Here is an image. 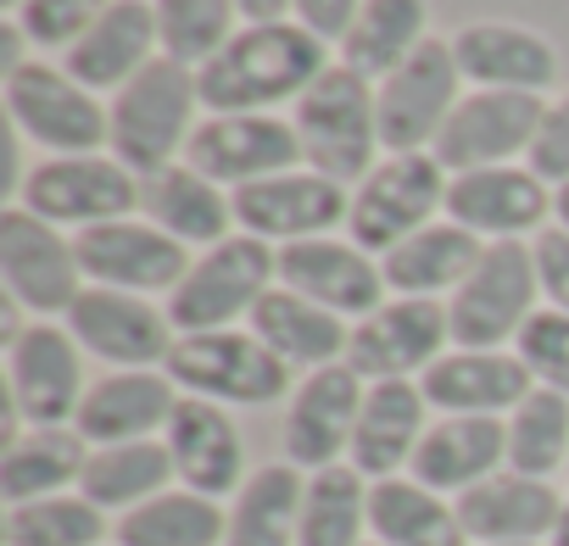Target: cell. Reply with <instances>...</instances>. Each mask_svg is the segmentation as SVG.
<instances>
[{
	"instance_id": "2e32d148",
	"label": "cell",
	"mask_w": 569,
	"mask_h": 546,
	"mask_svg": "<svg viewBox=\"0 0 569 546\" xmlns=\"http://www.w3.org/2000/svg\"><path fill=\"white\" fill-rule=\"evenodd\" d=\"M347 218H352V195L325 173H273L262 184L234 190V223L251 240H284V245L325 240Z\"/></svg>"
},
{
	"instance_id": "603a6c76",
	"label": "cell",
	"mask_w": 569,
	"mask_h": 546,
	"mask_svg": "<svg viewBox=\"0 0 569 546\" xmlns=\"http://www.w3.org/2000/svg\"><path fill=\"white\" fill-rule=\"evenodd\" d=\"M547 184L530 168H480V173H458L447 184V218L469 234L486 240H519L525 229H541L547 218Z\"/></svg>"
},
{
	"instance_id": "7dc6e473",
	"label": "cell",
	"mask_w": 569,
	"mask_h": 546,
	"mask_svg": "<svg viewBox=\"0 0 569 546\" xmlns=\"http://www.w3.org/2000/svg\"><path fill=\"white\" fill-rule=\"evenodd\" d=\"M358 0H297V18H302V29L308 34H319L325 46L330 40H347L352 34V23H358Z\"/></svg>"
},
{
	"instance_id": "ee69618b",
	"label": "cell",
	"mask_w": 569,
	"mask_h": 546,
	"mask_svg": "<svg viewBox=\"0 0 569 546\" xmlns=\"http://www.w3.org/2000/svg\"><path fill=\"white\" fill-rule=\"evenodd\" d=\"M519 363L530 368L536 385L569 396V313H558V307L536 313V318L519 330Z\"/></svg>"
},
{
	"instance_id": "e0dca14e",
	"label": "cell",
	"mask_w": 569,
	"mask_h": 546,
	"mask_svg": "<svg viewBox=\"0 0 569 546\" xmlns=\"http://www.w3.org/2000/svg\"><path fill=\"white\" fill-rule=\"evenodd\" d=\"M79 341L73 330L57 324H34L12 335V407L18 418H29L34 429H62L68 418H79L84 407V363H79Z\"/></svg>"
},
{
	"instance_id": "f1b7e54d",
	"label": "cell",
	"mask_w": 569,
	"mask_h": 546,
	"mask_svg": "<svg viewBox=\"0 0 569 546\" xmlns=\"http://www.w3.org/2000/svg\"><path fill=\"white\" fill-rule=\"evenodd\" d=\"M458 68L463 79H475L480 90H519V95H541L558 79V57L547 40H536L530 29L513 23H469L458 40Z\"/></svg>"
},
{
	"instance_id": "5bb4252c",
	"label": "cell",
	"mask_w": 569,
	"mask_h": 546,
	"mask_svg": "<svg viewBox=\"0 0 569 546\" xmlns=\"http://www.w3.org/2000/svg\"><path fill=\"white\" fill-rule=\"evenodd\" d=\"M140 195H146L140 179L123 162H107V156H62V162H46L23 179V201H29L34 218L79 223V229L129 218Z\"/></svg>"
},
{
	"instance_id": "b9f144b4",
	"label": "cell",
	"mask_w": 569,
	"mask_h": 546,
	"mask_svg": "<svg viewBox=\"0 0 569 546\" xmlns=\"http://www.w3.org/2000/svg\"><path fill=\"white\" fill-rule=\"evenodd\" d=\"M240 7L234 0H157V29H162V51L184 68H207L234 34L229 18Z\"/></svg>"
},
{
	"instance_id": "f5cc1de1",
	"label": "cell",
	"mask_w": 569,
	"mask_h": 546,
	"mask_svg": "<svg viewBox=\"0 0 569 546\" xmlns=\"http://www.w3.org/2000/svg\"><path fill=\"white\" fill-rule=\"evenodd\" d=\"M375 546H380V540H375Z\"/></svg>"
},
{
	"instance_id": "74e56055",
	"label": "cell",
	"mask_w": 569,
	"mask_h": 546,
	"mask_svg": "<svg viewBox=\"0 0 569 546\" xmlns=\"http://www.w3.org/2000/svg\"><path fill=\"white\" fill-rule=\"evenodd\" d=\"M173 479V452L168 441H129V446H101L90 452V468L79 479V491L96 507H140L151 496H162V485Z\"/></svg>"
},
{
	"instance_id": "3957f363",
	"label": "cell",
	"mask_w": 569,
	"mask_h": 546,
	"mask_svg": "<svg viewBox=\"0 0 569 546\" xmlns=\"http://www.w3.org/2000/svg\"><path fill=\"white\" fill-rule=\"evenodd\" d=\"M268 280H279V251H268L251 234H229L179 280V291L168 296V324L179 335L229 330L234 318L257 313V302L268 296Z\"/></svg>"
},
{
	"instance_id": "7402d4cb",
	"label": "cell",
	"mask_w": 569,
	"mask_h": 546,
	"mask_svg": "<svg viewBox=\"0 0 569 546\" xmlns=\"http://www.w3.org/2000/svg\"><path fill=\"white\" fill-rule=\"evenodd\" d=\"M168 452H173V474L184 479V491L196 496H229L240 491L246 479V446H240V429L234 418L218 407V402H201V396H179L173 418H168Z\"/></svg>"
},
{
	"instance_id": "9c48e42d",
	"label": "cell",
	"mask_w": 569,
	"mask_h": 546,
	"mask_svg": "<svg viewBox=\"0 0 569 546\" xmlns=\"http://www.w3.org/2000/svg\"><path fill=\"white\" fill-rule=\"evenodd\" d=\"M436 206H447V168L425 151L380 162L352 195V234L363 251H397L419 229H430Z\"/></svg>"
},
{
	"instance_id": "e575fe53",
	"label": "cell",
	"mask_w": 569,
	"mask_h": 546,
	"mask_svg": "<svg viewBox=\"0 0 569 546\" xmlns=\"http://www.w3.org/2000/svg\"><path fill=\"white\" fill-rule=\"evenodd\" d=\"M90 441L79 429H29L7 446V463H0V491H7L12 507L23 502H46L62 496V485H79L90 468Z\"/></svg>"
},
{
	"instance_id": "8fae6325",
	"label": "cell",
	"mask_w": 569,
	"mask_h": 546,
	"mask_svg": "<svg viewBox=\"0 0 569 546\" xmlns=\"http://www.w3.org/2000/svg\"><path fill=\"white\" fill-rule=\"evenodd\" d=\"M0 273H7L12 302H23L40 318L73 313V302L84 296V267L73 240H62L57 223L34 218L29 206L0 218Z\"/></svg>"
},
{
	"instance_id": "9a60e30c",
	"label": "cell",
	"mask_w": 569,
	"mask_h": 546,
	"mask_svg": "<svg viewBox=\"0 0 569 546\" xmlns=\"http://www.w3.org/2000/svg\"><path fill=\"white\" fill-rule=\"evenodd\" d=\"M73 251H79L84 280H96L107 291H129V296L168 291V285L179 291V280L196 267L173 234H162L157 223H129V218L79 229Z\"/></svg>"
},
{
	"instance_id": "7bdbcfd3",
	"label": "cell",
	"mask_w": 569,
	"mask_h": 546,
	"mask_svg": "<svg viewBox=\"0 0 569 546\" xmlns=\"http://www.w3.org/2000/svg\"><path fill=\"white\" fill-rule=\"evenodd\" d=\"M107 12H112V0H23V7H18V29L34 46H46V51H68Z\"/></svg>"
},
{
	"instance_id": "7a4b0ae2",
	"label": "cell",
	"mask_w": 569,
	"mask_h": 546,
	"mask_svg": "<svg viewBox=\"0 0 569 546\" xmlns=\"http://www.w3.org/2000/svg\"><path fill=\"white\" fill-rule=\"evenodd\" d=\"M201 90H196V68L173 62V57H157L140 79H129L118 90V101L107 107L112 112V156L134 173V179H157L173 168V151L179 140L190 145V112H196Z\"/></svg>"
},
{
	"instance_id": "ac0fdd59",
	"label": "cell",
	"mask_w": 569,
	"mask_h": 546,
	"mask_svg": "<svg viewBox=\"0 0 569 546\" xmlns=\"http://www.w3.org/2000/svg\"><path fill=\"white\" fill-rule=\"evenodd\" d=\"M279 285L308 296L313 307L336 313V318H369L386 302V273L380 262H369L363 245H341V240H297L279 251Z\"/></svg>"
},
{
	"instance_id": "ba28073f",
	"label": "cell",
	"mask_w": 569,
	"mask_h": 546,
	"mask_svg": "<svg viewBox=\"0 0 569 546\" xmlns=\"http://www.w3.org/2000/svg\"><path fill=\"white\" fill-rule=\"evenodd\" d=\"M458 51L447 40H425L391 79H380L375 107H380V145L391 156H413L441 140L447 118L458 112Z\"/></svg>"
},
{
	"instance_id": "cb8c5ba5",
	"label": "cell",
	"mask_w": 569,
	"mask_h": 546,
	"mask_svg": "<svg viewBox=\"0 0 569 546\" xmlns=\"http://www.w3.org/2000/svg\"><path fill=\"white\" fill-rule=\"evenodd\" d=\"M502 463H508V424L502 418L441 413V424L425 429L408 468H413L419 485H430L441 496H463V491L486 485Z\"/></svg>"
},
{
	"instance_id": "816d5d0a",
	"label": "cell",
	"mask_w": 569,
	"mask_h": 546,
	"mask_svg": "<svg viewBox=\"0 0 569 546\" xmlns=\"http://www.w3.org/2000/svg\"><path fill=\"white\" fill-rule=\"evenodd\" d=\"M7 7H12V12H18V7H23V0H7Z\"/></svg>"
},
{
	"instance_id": "83f0119b",
	"label": "cell",
	"mask_w": 569,
	"mask_h": 546,
	"mask_svg": "<svg viewBox=\"0 0 569 546\" xmlns=\"http://www.w3.org/2000/svg\"><path fill=\"white\" fill-rule=\"evenodd\" d=\"M419 391L441 413L497 418V413H513L536 385H530V368L519 363V352L513 357L508 352H452L419 380Z\"/></svg>"
},
{
	"instance_id": "4dcf8cb0",
	"label": "cell",
	"mask_w": 569,
	"mask_h": 546,
	"mask_svg": "<svg viewBox=\"0 0 569 546\" xmlns=\"http://www.w3.org/2000/svg\"><path fill=\"white\" fill-rule=\"evenodd\" d=\"M480 256H486L480 234H469L458 223H430L413 240H402L397 251H386L380 273H386V291H397V296H430L436 302V291H458L469 280Z\"/></svg>"
},
{
	"instance_id": "7c38bea8",
	"label": "cell",
	"mask_w": 569,
	"mask_h": 546,
	"mask_svg": "<svg viewBox=\"0 0 569 546\" xmlns=\"http://www.w3.org/2000/svg\"><path fill=\"white\" fill-rule=\"evenodd\" d=\"M452 341L447 307L430 296H397L380 313H369L352 330L347 346V368L358 380H408V374H430L441 363V346Z\"/></svg>"
},
{
	"instance_id": "484cf974",
	"label": "cell",
	"mask_w": 569,
	"mask_h": 546,
	"mask_svg": "<svg viewBox=\"0 0 569 546\" xmlns=\"http://www.w3.org/2000/svg\"><path fill=\"white\" fill-rule=\"evenodd\" d=\"M162 46V29H157V7L146 0H112V12L79 40L68 46L62 68L84 84V90H123L129 79H140Z\"/></svg>"
},
{
	"instance_id": "ffe728a7",
	"label": "cell",
	"mask_w": 569,
	"mask_h": 546,
	"mask_svg": "<svg viewBox=\"0 0 569 546\" xmlns=\"http://www.w3.org/2000/svg\"><path fill=\"white\" fill-rule=\"evenodd\" d=\"M358 413H363V385L347 363L308 374L291 396V413H284V457L313 474L336 468V457L352 452Z\"/></svg>"
},
{
	"instance_id": "5b68a950",
	"label": "cell",
	"mask_w": 569,
	"mask_h": 546,
	"mask_svg": "<svg viewBox=\"0 0 569 546\" xmlns=\"http://www.w3.org/2000/svg\"><path fill=\"white\" fill-rule=\"evenodd\" d=\"M297 134H302V156L313 162V173L352 184L358 173L369 179V156L380 145V107L363 73L352 68H330L302 101H297Z\"/></svg>"
},
{
	"instance_id": "6da1fadb",
	"label": "cell",
	"mask_w": 569,
	"mask_h": 546,
	"mask_svg": "<svg viewBox=\"0 0 569 546\" xmlns=\"http://www.w3.org/2000/svg\"><path fill=\"white\" fill-rule=\"evenodd\" d=\"M325 73H330V62H325L319 34H308L302 23H257V29L234 34L207 68H196V90L212 118H229V112H262L279 101H302Z\"/></svg>"
},
{
	"instance_id": "836d02e7",
	"label": "cell",
	"mask_w": 569,
	"mask_h": 546,
	"mask_svg": "<svg viewBox=\"0 0 569 546\" xmlns=\"http://www.w3.org/2000/svg\"><path fill=\"white\" fill-rule=\"evenodd\" d=\"M146 212L162 234H173L179 245H223L229 234V218H234V201H223V184H212L207 173H196L190 162L184 168H168L157 179H146Z\"/></svg>"
},
{
	"instance_id": "44dd1931",
	"label": "cell",
	"mask_w": 569,
	"mask_h": 546,
	"mask_svg": "<svg viewBox=\"0 0 569 546\" xmlns=\"http://www.w3.org/2000/svg\"><path fill=\"white\" fill-rule=\"evenodd\" d=\"M452 507L475 546H541V535L558 529L569 502L552 491V479H530V474L508 468V474H491L486 485L463 491Z\"/></svg>"
},
{
	"instance_id": "1f68e13d",
	"label": "cell",
	"mask_w": 569,
	"mask_h": 546,
	"mask_svg": "<svg viewBox=\"0 0 569 546\" xmlns=\"http://www.w3.org/2000/svg\"><path fill=\"white\" fill-rule=\"evenodd\" d=\"M369 529L380 546H469L458 507H447V496L419 479H375Z\"/></svg>"
},
{
	"instance_id": "8d00e7d4",
	"label": "cell",
	"mask_w": 569,
	"mask_h": 546,
	"mask_svg": "<svg viewBox=\"0 0 569 546\" xmlns=\"http://www.w3.org/2000/svg\"><path fill=\"white\" fill-rule=\"evenodd\" d=\"M223 535V507L196 491H162L118 518V546H218Z\"/></svg>"
},
{
	"instance_id": "f907efd6",
	"label": "cell",
	"mask_w": 569,
	"mask_h": 546,
	"mask_svg": "<svg viewBox=\"0 0 569 546\" xmlns=\"http://www.w3.org/2000/svg\"><path fill=\"white\" fill-rule=\"evenodd\" d=\"M547 546H569V507H563V518H558V529L547 535Z\"/></svg>"
},
{
	"instance_id": "db71d44e",
	"label": "cell",
	"mask_w": 569,
	"mask_h": 546,
	"mask_svg": "<svg viewBox=\"0 0 569 546\" xmlns=\"http://www.w3.org/2000/svg\"><path fill=\"white\" fill-rule=\"evenodd\" d=\"M563 474H569V468H563Z\"/></svg>"
},
{
	"instance_id": "4fadbf2b",
	"label": "cell",
	"mask_w": 569,
	"mask_h": 546,
	"mask_svg": "<svg viewBox=\"0 0 569 546\" xmlns=\"http://www.w3.org/2000/svg\"><path fill=\"white\" fill-rule=\"evenodd\" d=\"M541 118H547L541 95H519V90H475V95L458 101V112L447 118V129H441V140H436V162L452 168V173L502 168V156L536 145Z\"/></svg>"
},
{
	"instance_id": "d6a6232c",
	"label": "cell",
	"mask_w": 569,
	"mask_h": 546,
	"mask_svg": "<svg viewBox=\"0 0 569 546\" xmlns=\"http://www.w3.org/2000/svg\"><path fill=\"white\" fill-rule=\"evenodd\" d=\"M302 496H308V479L297 474V463L257 468L234 491L223 546H297V535H302Z\"/></svg>"
},
{
	"instance_id": "52a82bcc",
	"label": "cell",
	"mask_w": 569,
	"mask_h": 546,
	"mask_svg": "<svg viewBox=\"0 0 569 546\" xmlns=\"http://www.w3.org/2000/svg\"><path fill=\"white\" fill-rule=\"evenodd\" d=\"M7 107H12V123L34 145H46V151L96 156V145H107V134H112V112L68 68L12 62V73H7Z\"/></svg>"
},
{
	"instance_id": "f6af8a7d",
	"label": "cell",
	"mask_w": 569,
	"mask_h": 546,
	"mask_svg": "<svg viewBox=\"0 0 569 546\" xmlns=\"http://www.w3.org/2000/svg\"><path fill=\"white\" fill-rule=\"evenodd\" d=\"M530 173L541 184H569V95L547 107L541 129H536V145H530Z\"/></svg>"
},
{
	"instance_id": "d590c367",
	"label": "cell",
	"mask_w": 569,
	"mask_h": 546,
	"mask_svg": "<svg viewBox=\"0 0 569 546\" xmlns=\"http://www.w3.org/2000/svg\"><path fill=\"white\" fill-rule=\"evenodd\" d=\"M425 46V0H363L352 34L341 40V68L363 79H391Z\"/></svg>"
},
{
	"instance_id": "f546056e",
	"label": "cell",
	"mask_w": 569,
	"mask_h": 546,
	"mask_svg": "<svg viewBox=\"0 0 569 546\" xmlns=\"http://www.w3.org/2000/svg\"><path fill=\"white\" fill-rule=\"evenodd\" d=\"M251 335L284 368H308V374L336 368V357H347V346H352V330L336 313H325L308 296H297V291H268L257 302V313H251Z\"/></svg>"
},
{
	"instance_id": "f35d334b",
	"label": "cell",
	"mask_w": 569,
	"mask_h": 546,
	"mask_svg": "<svg viewBox=\"0 0 569 546\" xmlns=\"http://www.w3.org/2000/svg\"><path fill=\"white\" fill-rule=\"evenodd\" d=\"M508 468L530 479H552L569 468V396L536 385L508 413Z\"/></svg>"
},
{
	"instance_id": "bcb514c9",
	"label": "cell",
	"mask_w": 569,
	"mask_h": 546,
	"mask_svg": "<svg viewBox=\"0 0 569 546\" xmlns=\"http://www.w3.org/2000/svg\"><path fill=\"white\" fill-rule=\"evenodd\" d=\"M530 256H536L541 296H547L558 313H569V229H536Z\"/></svg>"
},
{
	"instance_id": "d6986e66",
	"label": "cell",
	"mask_w": 569,
	"mask_h": 546,
	"mask_svg": "<svg viewBox=\"0 0 569 546\" xmlns=\"http://www.w3.org/2000/svg\"><path fill=\"white\" fill-rule=\"evenodd\" d=\"M68 330L90 357L118 363V368L168 363L179 346L168 313H157L146 296H129V291H84L68 313Z\"/></svg>"
},
{
	"instance_id": "681fc988",
	"label": "cell",
	"mask_w": 569,
	"mask_h": 546,
	"mask_svg": "<svg viewBox=\"0 0 569 546\" xmlns=\"http://www.w3.org/2000/svg\"><path fill=\"white\" fill-rule=\"evenodd\" d=\"M552 206H558V229H569V184L552 195Z\"/></svg>"
},
{
	"instance_id": "8992f818",
	"label": "cell",
	"mask_w": 569,
	"mask_h": 546,
	"mask_svg": "<svg viewBox=\"0 0 569 546\" xmlns=\"http://www.w3.org/2000/svg\"><path fill=\"white\" fill-rule=\"evenodd\" d=\"M173 385H184L201 402L218 407H268L284 396L291 385V368H284L257 335L240 330H212V335H179L173 357L162 363Z\"/></svg>"
},
{
	"instance_id": "60d3db41",
	"label": "cell",
	"mask_w": 569,
	"mask_h": 546,
	"mask_svg": "<svg viewBox=\"0 0 569 546\" xmlns=\"http://www.w3.org/2000/svg\"><path fill=\"white\" fill-rule=\"evenodd\" d=\"M107 518L90 496H46L7 513V546H96Z\"/></svg>"
},
{
	"instance_id": "4316f807",
	"label": "cell",
	"mask_w": 569,
	"mask_h": 546,
	"mask_svg": "<svg viewBox=\"0 0 569 546\" xmlns=\"http://www.w3.org/2000/svg\"><path fill=\"white\" fill-rule=\"evenodd\" d=\"M425 391L413 380H380L363 391V413L352 429V468L363 479H397L402 463H413L425 441Z\"/></svg>"
},
{
	"instance_id": "c3c4849f",
	"label": "cell",
	"mask_w": 569,
	"mask_h": 546,
	"mask_svg": "<svg viewBox=\"0 0 569 546\" xmlns=\"http://www.w3.org/2000/svg\"><path fill=\"white\" fill-rule=\"evenodd\" d=\"M234 7H240V18L257 29V23H284V12H291L297 0H234Z\"/></svg>"
},
{
	"instance_id": "277c9868",
	"label": "cell",
	"mask_w": 569,
	"mask_h": 546,
	"mask_svg": "<svg viewBox=\"0 0 569 546\" xmlns=\"http://www.w3.org/2000/svg\"><path fill=\"white\" fill-rule=\"evenodd\" d=\"M536 256L519 240L486 245L475 273L452 291L447 324L458 352H502V341H519V330L536 318Z\"/></svg>"
},
{
	"instance_id": "d4e9b609",
	"label": "cell",
	"mask_w": 569,
	"mask_h": 546,
	"mask_svg": "<svg viewBox=\"0 0 569 546\" xmlns=\"http://www.w3.org/2000/svg\"><path fill=\"white\" fill-rule=\"evenodd\" d=\"M179 396L173 380L157 368H118L112 380H96L73 429L96 446H129V441H151V429H168Z\"/></svg>"
},
{
	"instance_id": "ab89813d",
	"label": "cell",
	"mask_w": 569,
	"mask_h": 546,
	"mask_svg": "<svg viewBox=\"0 0 569 546\" xmlns=\"http://www.w3.org/2000/svg\"><path fill=\"white\" fill-rule=\"evenodd\" d=\"M369 524V485L358 468H319L308 479V496H302V535L297 546H363Z\"/></svg>"
},
{
	"instance_id": "30bf717a",
	"label": "cell",
	"mask_w": 569,
	"mask_h": 546,
	"mask_svg": "<svg viewBox=\"0 0 569 546\" xmlns=\"http://www.w3.org/2000/svg\"><path fill=\"white\" fill-rule=\"evenodd\" d=\"M184 162L196 173H207L212 184H262L273 173H291L302 156V134L297 123L284 118H268V112H229V118H207L196 123L190 145H184Z\"/></svg>"
}]
</instances>
